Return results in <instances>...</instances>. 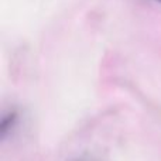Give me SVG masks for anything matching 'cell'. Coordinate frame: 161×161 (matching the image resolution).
I'll return each mask as SVG.
<instances>
[{
    "mask_svg": "<svg viewBox=\"0 0 161 161\" xmlns=\"http://www.w3.org/2000/svg\"><path fill=\"white\" fill-rule=\"evenodd\" d=\"M76 161H96V160H93L91 157V158H89V157H85V158H79V160H76Z\"/></svg>",
    "mask_w": 161,
    "mask_h": 161,
    "instance_id": "obj_2",
    "label": "cell"
},
{
    "mask_svg": "<svg viewBox=\"0 0 161 161\" xmlns=\"http://www.w3.org/2000/svg\"><path fill=\"white\" fill-rule=\"evenodd\" d=\"M154 2H158V3H161V0H154Z\"/></svg>",
    "mask_w": 161,
    "mask_h": 161,
    "instance_id": "obj_3",
    "label": "cell"
},
{
    "mask_svg": "<svg viewBox=\"0 0 161 161\" xmlns=\"http://www.w3.org/2000/svg\"><path fill=\"white\" fill-rule=\"evenodd\" d=\"M17 122H19V112L16 109H10L8 112H6L0 120V139L6 140V137L16 127Z\"/></svg>",
    "mask_w": 161,
    "mask_h": 161,
    "instance_id": "obj_1",
    "label": "cell"
}]
</instances>
